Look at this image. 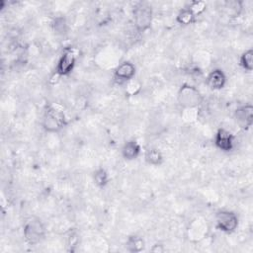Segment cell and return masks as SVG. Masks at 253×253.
Segmentation results:
<instances>
[{"mask_svg":"<svg viewBox=\"0 0 253 253\" xmlns=\"http://www.w3.org/2000/svg\"><path fill=\"white\" fill-rule=\"evenodd\" d=\"M145 247L144 239L138 235H131L127 237L126 242V248L127 251L132 253H138L142 251Z\"/></svg>","mask_w":253,"mask_h":253,"instance_id":"obj_13","label":"cell"},{"mask_svg":"<svg viewBox=\"0 0 253 253\" xmlns=\"http://www.w3.org/2000/svg\"><path fill=\"white\" fill-rule=\"evenodd\" d=\"M163 154L162 152L155 147H149L144 152V160L147 164L158 166L163 162Z\"/></svg>","mask_w":253,"mask_h":253,"instance_id":"obj_12","label":"cell"},{"mask_svg":"<svg viewBox=\"0 0 253 253\" xmlns=\"http://www.w3.org/2000/svg\"><path fill=\"white\" fill-rule=\"evenodd\" d=\"M204 97L200 90L188 83H184L180 86L177 93V102L184 110L197 109L202 105Z\"/></svg>","mask_w":253,"mask_h":253,"instance_id":"obj_1","label":"cell"},{"mask_svg":"<svg viewBox=\"0 0 253 253\" xmlns=\"http://www.w3.org/2000/svg\"><path fill=\"white\" fill-rule=\"evenodd\" d=\"M223 8H225L226 13L229 16H233L236 17L239 15V13L242 10V2L241 1H236V0H232V1H226L223 4Z\"/></svg>","mask_w":253,"mask_h":253,"instance_id":"obj_16","label":"cell"},{"mask_svg":"<svg viewBox=\"0 0 253 253\" xmlns=\"http://www.w3.org/2000/svg\"><path fill=\"white\" fill-rule=\"evenodd\" d=\"M136 68L130 61H124L120 63L114 71V79L119 84L126 83L134 78Z\"/></svg>","mask_w":253,"mask_h":253,"instance_id":"obj_7","label":"cell"},{"mask_svg":"<svg viewBox=\"0 0 253 253\" xmlns=\"http://www.w3.org/2000/svg\"><path fill=\"white\" fill-rule=\"evenodd\" d=\"M206 83L208 87L211 90H220L225 86L226 76L221 69L215 68L208 74L206 78Z\"/></svg>","mask_w":253,"mask_h":253,"instance_id":"obj_10","label":"cell"},{"mask_svg":"<svg viewBox=\"0 0 253 253\" xmlns=\"http://www.w3.org/2000/svg\"><path fill=\"white\" fill-rule=\"evenodd\" d=\"M140 152L141 147L139 143L134 139L126 141L122 147V156L127 161L136 159L140 155Z\"/></svg>","mask_w":253,"mask_h":253,"instance_id":"obj_11","label":"cell"},{"mask_svg":"<svg viewBox=\"0 0 253 253\" xmlns=\"http://www.w3.org/2000/svg\"><path fill=\"white\" fill-rule=\"evenodd\" d=\"M216 227L224 233L234 232L239 224V219L236 213L230 211H219L215 214Z\"/></svg>","mask_w":253,"mask_h":253,"instance_id":"obj_6","label":"cell"},{"mask_svg":"<svg viewBox=\"0 0 253 253\" xmlns=\"http://www.w3.org/2000/svg\"><path fill=\"white\" fill-rule=\"evenodd\" d=\"M66 21L63 17H56L52 22V29L55 34L63 35L66 33Z\"/></svg>","mask_w":253,"mask_h":253,"instance_id":"obj_18","label":"cell"},{"mask_svg":"<svg viewBox=\"0 0 253 253\" xmlns=\"http://www.w3.org/2000/svg\"><path fill=\"white\" fill-rule=\"evenodd\" d=\"M150 251L153 253H163L165 251V247L161 243H156L151 247Z\"/></svg>","mask_w":253,"mask_h":253,"instance_id":"obj_22","label":"cell"},{"mask_svg":"<svg viewBox=\"0 0 253 253\" xmlns=\"http://www.w3.org/2000/svg\"><path fill=\"white\" fill-rule=\"evenodd\" d=\"M66 125V118L63 111L54 106L45 107L42 119V128L47 132H58Z\"/></svg>","mask_w":253,"mask_h":253,"instance_id":"obj_2","label":"cell"},{"mask_svg":"<svg viewBox=\"0 0 253 253\" xmlns=\"http://www.w3.org/2000/svg\"><path fill=\"white\" fill-rule=\"evenodd\" d=\"M126 92L128 95H135V94L139 91V89H140V84H139V82L135 81L134 78L131 79L130 81L126 82Z\"/></svg>","mask_w":253,"mask_h":253,"instance_id":"obj_20","label":"cell"},{"mask_svg":"<svg viewBox=\"0 0 253 253\" xmlns=\"http://www.w3.org/2000/svg\"><path fill=\"white\" fill-rule=\"evenodd\" d=\"M132 18L135 29L139 33H144L150 29L152 24L153 12L150 5L144 2L137 3L132 10Z\"/></svg>","mask_w":253,"mask_h":253,"instance_id":"obj_4","label":"cell"},{"mask_svg":"<svg viewBox=\"0 0 253 253\" xmlns=\"http://www.w3.org/2000/svg\"><path fill=\"white\" fill-rule=\"evenodd\" d=\"M77 53L74 47H66L61 56L58 59V62L55 67V73L59 76H67L69 75L76 64Z\"/></svg>","mask_w":253,"mask_h":253,"instance_id":"obj_5","label":"cell"},{"mask_svg":"<svg viewBox=\"0 0 253 253\" xmlns=\"http://www.w3.org/2000/svg\"><path fill=\"white\" fill-rule=\"evenodd\" d=\"M234 120L236 124L244 129L249 128L253 123V107L250 104L241 106L234 111Z\"/></svg>","mask_w":253,"mask_h":253,"instance_id":"obj_9","label":"cell"},{"mask_svg":"<svg viewBox=\"0 0 253 253\" xmlns=\"http://www.w3.org/2000/svg\"><path fill=\"white\" fill-rule=\"evenodd\" d=\"M213 142L216 148L219 150L223 152H229L233 149L234 146V136L229 130L220 127L214 134Z\"/></svg>","mask_w":253,"mask_h":253,"instance_id":"obj_8","label":"cell"},{"mask_svg":"<svg viewBox=\"0 0 253 253\" xmlns=\"http://www.w3.org/2000/svg\"><path fill=\"white\" fill-rule=\"evenodd\" d=\"M188 8L192 11V13H193L196 17H198L199 15L203 14V13L206 11V9H207V3H206L205 1H198V0H196V1L191 2L190 5L188 6Z\"/></svg>","mask_w":253,"mask_h":253,"instance_id":"obj_19","label":"cell"},{"mask_svg":"<svg viewBox=\"0 0 253 253\" xmlns=\"http://www.w3.org/2000/svg\"><path fill=\"white\" fill-rule=\"evenodd\" d=\"M23 233L25 241L29 245H37L45 235V226L42 219L32 216L25 221Z\"/></svg>","mask_w":253,"mask_h":253,"instance_id":"obj_3","label":"cell"},{"mask_svg":"<svg viewBox=\"0 0 253 253\" xmlns=\"http://www.w3.org/2000/svg\"><path fill=\"white\" fill-rule=\"evenodd\" d=\"M239 62H240L241 67L244 70H246L248 72L252 71V69H253V50L248 49V50L244 51L240 56Z\"/></svg>","mask_w":253,"mask_h":253,"instance_id":"obj_17","label":"cell"},{"mask_svg":"<svg viewBox=\"0 0 253 253\" xmlns=\"http://www.w3.org/2000/svg\"><path fill=\"white\" fill-rule=\"evenodd\" d=\"M67 245L72 247V246H75L77 243H78V234L75 230H70L68 233H67Z\"/></svg>","mask_w":253,"mask_h":253,"instance_id":"obj_21","label":"cell"},{"mask_svg":"<svg viewBox=\"0 0 253 253\" xmlns=\"http://www.w3.org/2000/svg\"><path fill=\"white\" fill-rule=\"evenodd\" d=\"M93 181L99 188H104L109 183V174L104 168H98L93 173Z\"/></svg>","mask_w":253,"mask_h":253,"instance_id":"obj_15","label":"cell"},{"mask_svg":"<svg viewBox=\"0 0 253 253\" xmlns=\"http://www.w3.org/2000/svg\"><path fill=\"white\" fill-rule=\"evenodd\" d=\"M196 18L197 17L192 13V11L188 7H186L179 11L176 17V21L182 26H188L193 24L196 21Z\"/></svg>","mask_w":253,"mask_h":253,"instance_id":"obj_14","label":"cell"}]
</instances>
